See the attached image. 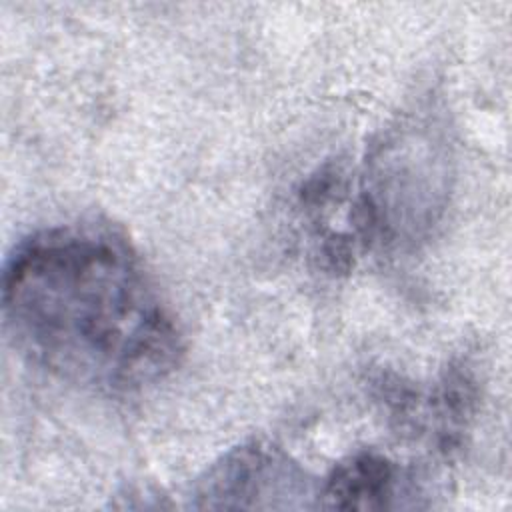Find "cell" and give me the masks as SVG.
Listing matches in <instances>:
<instances>
[{
	"label": "cell",
	"instance_id": "obj_2",
	"mask_svg": "<svg viewBox=\"0 0 512 512\" xmlns=\"http://www.w3.org/2000/svg\"><path fill=\"white\" fill-rule=\"evenodd\" d=\"M312 480L282 448L252 440L222 454L198 478L194 508H308Z\"/></svg>",
	"mask_w": 512,
	"mask_h": 512
},
{
	"label": "cell",
	"instance_id": "obj_1",
	"mask_svg": "<svg viewBox=\"0 0 512 512\" xmlns=\"http://www.w3.org/2000/svg\"><path fill=\"white\" fill-rule=\"evenodd\" d=\"M2 308L30 362L94 392L146 390L184 354L178 322L138 254L100 224L22 240L4 268Z\"/></svg>",
	"mask_w": 512,
	"mask_h": 512
},
{
	"label": "cell",
	"instance_id": "obj_3",
	"mask_svg": "<svg viewBox=\"0 0 512 512\" xmlns=\"http://www.w3.org/2000/svg\"><path fill=\"white\" fill-rule=\"evenodd\" d=\"M400 472L386 456L362 450L338 462L318 488L316 506L330 510H384L398 496Z\"/></svg>",
	"mask_w": 512,
	"mask_h": 512
}]
</instances>
